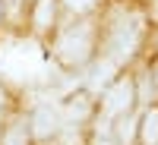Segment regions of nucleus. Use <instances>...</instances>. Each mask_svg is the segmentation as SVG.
<instances>
[{
	"label": "nucleus",
	"instance_id": "15",
	"mask_svg": "<svg viewBox=\"0 0 158 145\" xmlns=\"http://www.w3.org/2000/svg\"><path fill=\"white\" fill-rule=\"evenodd\" d=\"M155 79H158V76H155Z\"/></svg>",
	"mask_w": 158,
	"mask_h": 145
},
{
	"label": "nucleus",
	"instance_id": "14",
	"mask_svg": "<svg viewBox=\"0 0 158 145\" xmlns=\"http://www.w3.org/2000/svg\"><path fill=\"white\" fill-rule=\"evenodd\" d=\"M155 16H158V6H155Z\"/></svg>",
	"mask_w": 158,
	"mask_h": 145
},
{
	"label": "nucleus",
	"instance_id": "7",
	"mask_svg": "<svg viewBox=\"0 0 158 145\" xmlns=\"http://www.w3.org/2000/svg\"><path fill=\"white\" fill-rule=\"evenodd\" d=\"M142 142L146 145H158V111H146V117H142Z\"/></svg>",
	"mask_w": 158,
	"mask_h": 145
},
{
	"label": "nucleus",
	"instance_id": "9",
	"mask_svg": "<svg viewBox=\"0 0 158 145\" xmlns=\"http://www.w3.org/2000/svg\"><path fill=\"white\" fill-rule=\"evenodd\" d=\"M67 117H70V120H82V117H89V98L85 95H76L70 104H67Z\"/></svg>",
	"mask_w": 158,
	"mask_h": 145
},
{
	"label": "nucleus",
	"instance_id": "2",
	"mask_svg": "<svg viewBox=\"0 0 158 145\" xmlns=\"http://www.w3.org/2000/svg\"><path fill=\"white\" fill-rule=\"evenodd\" d=\"M136 44H139V19L127 16V13H117L111 32H108V50H111L108 57L120 63L127 57H133Z\"/></svg>",
	"mask_w": 158,
	"mask_h": 145
},
{
	"label": "nucleus",
	"instance_id": "11",
	"mask_svg": "<svg viewBox=\"0 0 158 145\" xmlns=\"http://www.w3.org/2000/svg\"><path fill=\"white\" fill-rule=\"evenodd\" d=\"M98 0H63V6L67 10H73V13H85V10H92Z\"/></svg>",
	"mask_w": 158,
	"mask_h": 145
},
{
	"label": "nucleus",
	"instance_id": "5",
	"mask_svg": "<svg viewBox=\"0 0 158 145\" xmlns=\"http://www.w3.org/2000/svg\"><path fill=\"white\" fill-rule=\"evenodd\" d=\"M114 70H117V60H111V57H101L95 66L89 70V76H85V85L92 88V91H98V88H104V85H111V76H114Z\"/></svg>",
	"mask_w": 158,
	"mask_h": 145
},
{
	"label": "nucleus",
	"instance_id": "8",
	"mask_svg": "<svg viewBox=\"0 0 158 145\" xmlns=\"http://www.w3.org/2000/svg\"><path fill=\"white\" fill-rule=\"evenodd\" d=\"M3 145H29V129H25L22 120H16L13 126H6V133H3Z\"/></svg>",
	"mask_w": 158,
	"mask_h": 145
},
{
	"label": "nucleus",
	"instance_id": "13",
	"mask_svg": "<svg viewBox=\"0 0 158 145\" xmlns=\"http://www.w3.org/2000/svg\"><path fill=\"white\" fill-rule=\"evenodd\" d=\"M3 104H6V95H3V88H0V111H3Z\"/></svg>",
	"mask_w": 158,
	"mask_h": 145
},
{
	"label": "nucleus",
	"instance_id": "3",
	"mask_svg": "<svg viewBox=\"0 0 158 145\" xmlns=\"http://www.w3.org/2000/svg\"><path fill=\"white\" fill-rule=\"evenodd\" d=\"M133 104H136L133 79H117V82L108 85V91H104L101 111H104V117H123V114H130Z\"/></svg>",
	"mask_w": 158,
	"mask_h": 145
},
{
	"label": "nucleus",
	"instance_id": "12",
	"mask_svg": "<svg viewBox=\"0 0 158 145\" xmlns=\"http://www.w3.org/2000/svg\"><path fill=\"white\" fill-rule=\"evenodd\" d=\"M95 145H114V142H111L108 136H101V133H98V139H95Z\"/></svg>",
	"mask_w": 158,
	"mask_h": 145
},
{
	"label": "nucleus",
	"instance_id": "4",
	"mask_svg": "<svg viewBox=\"0 0 158 145\" xmlns=\"http://www.w3.org/2000/svg\"><path fill=\"white\" fill-rule=\"evenodd\" d=\"M32 133L38 139H51L60 133V111L54 107V104H41V107L35 111L32 117Z\"/></svg>",
	"mask_w": 158,
	"mask_h": 145
},
{
	"label": "nucleus",
	"instance_id": "1",
	"mask_svg": "<svg viewBox=\"0 0 158 145\" xmlns=\"http://www.w3.org/2000/svg\"><path fill=\"white\" fill-rule=\"evenodd\" d=\"M92 44H95V29H92V22H76V25H70V29L57 38V57L67 63V66H79V63L89 60Z\"/></svg>",
	"mask_w": 158,
	"mask_h": 145
},
{
	"label": "nucleus",
	"instance_id": "6",
	"mask_svg": "<svg viewBox=\"0 0 158 145\" xmlns=\"http://www.w3.org/2000/svg\"><path fill=\"white\" fill-rule=\"evenodd\" d=\"M51 22H54V0H38L35 3V29L44 32V29H51Z\"/></svg>",
	"mask_w": 158,
	"mask_h": 145
},
{
	"label": "nucleus",
	"instance_id": "10",
	"mask_svg": "<svg viewBox=\"0 0 158 145\" xmlns=\"http://www.w3.org/2000/svg\"><path fill=\"white\" fill-rule=\"evenodd\" d=\"M133 133H136V117H127L123 114V120L117 123V142L130 145V142H133Z\"/></svg>",
	"mask_w": 158,
	"mask_h": 145
}]
</instances>
